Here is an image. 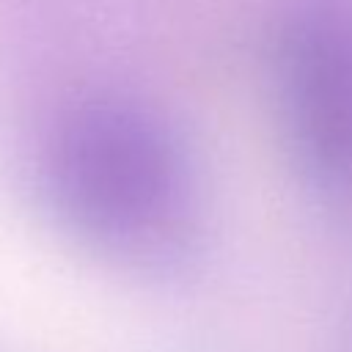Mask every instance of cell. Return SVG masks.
Segmentation results:
<instances>
[{
    "mask_svg": "<svg viewBox=\"0 0 352 352\" xmlns=\"http://www.w3.org/2000/svg\"><path fill=\"white\" fill-rule=\"evenodd\" d=\"M278 88L302 170L319 190L352 195V6H297L278 41Z\"/></svg>",
    "mask_w": 352,
    "mask_h": 352,
    "instance_id": "cell-2",
    "label": "cell"
},
{
    "mask_svg": "<svg viewBox=\"0 0 352 352\" xmlns=\"http://www.w3.org/2000/svg\"><path fill=\"white\" fill-rule=\"evenodd\" d=\"M58 214L91 245L132 264H168L195 228L184 151L165 124L129 102L96 99L72 110L47 148Z\"/></svg>",
    "mask_w": 352,
    "mask_h": 352,
    "instance_id": "cell-1",
    "label": "cell"
}]
</instances>
